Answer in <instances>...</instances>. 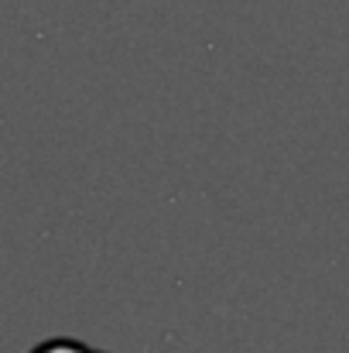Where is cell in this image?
Instances as JSON below:
<instances>
[{
	"label": "cell",
	"instance_id": "1",
	"mask_svg": "<svg viewBox=\"0 0 349 353\" xmlns=\"http://www.w3.org/2000/svg\"><path fill=\"white\" fill-rule=\"evenodd\" d=\"M31 353H100V350H93V347H86L79 340H45Z\"/></svg>",
	"mask_w": 349,
	"mask_h": 353
}]
</instances>
